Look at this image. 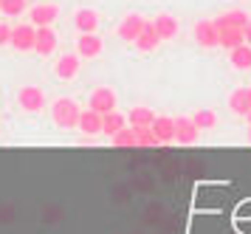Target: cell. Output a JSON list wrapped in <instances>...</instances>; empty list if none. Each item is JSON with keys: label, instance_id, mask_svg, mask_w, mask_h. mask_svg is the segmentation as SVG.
<instances>
[{"label": "cell", "instance_id": "obj_1", "mask_svg": "<svg viewBox=\"0 0 251 234\" xmlns=\"http://www.w3.org/2000/svg\"><path fill=\"white\" fill-rule=\"evenodd\" d=\"M79 104L74 99H57L54 104H51V119H54V124H57L59 130H74L76 124H79Z\"/></svg>", "mask_w": 251, "mask_h": 234}, {"label": "cell", "instance_id": "obj_2", "mask_svg": "<svg viewBox=\"0 0 251 234\" xmlns=\"http://www.w3.org/2000/svg\"><path fill=\"white\" fill-rule=\"evenodd\" d=\"M34 40H37V26H31V23H20V26H12L9 48L25 54V51H34Z\"/></svg>", "mask_w": 251, "mask_h": 234}, {"label": "cell", "instance_id": "obj_3", "mask_svg": "<svg viewBox=\"0 0 251 234\" xmlns=\"http://www.w3.org/2000/svg\"><path fill=\"white\" fill-rule=\"evenodd\" d=\"M144 26H147V17H141V14H136V11H130V14H125L122 17V23H119V28H116V34H119V40L122 43H136L138 34L144 31Z\"/></svg>", "mask_w": 251, "mask_h": 234}, {"label": "cell", "instance_id": "obj_4", "mask_svg": "<svg viewBox=\"0 0 251 234\" xmlns=\"http://www.w3.org/2000/svg\"><path fill=\"white\" fill-rule=\"evenodd\" d=\"M192 37L201 48H217L220 45V31H217L215 20H198L192 26Z\"/></svg>", "mask_w": 251, "mask_h": 234}, {"label": "cell", "instance_id": "obj_5", "mask_svg": "<svg viewBox=\"0 0 251 234\" xmlns=\"http://www.w3.org/2000/svg\"><path fill=\"white\" fill-rule=\"evenodd\" d=\"M17 104L25 113H40L46 107V93H43V88H37V85H25V88L17 90Z\"/></svg>", "mask_w": 251, "mask_h": 234}, {"label": "cell", "instance_id": "obj_6", "mask_svg": "<svg viewBox=\"0 0 251 234\" xmlns=\"http://www.w3.org/2000/svg\"><path fill=\"white\" fill-rule=\"evenodd\" d=\"M116 104H119V99H116V90L113 88H96L91 93V102H88V107L91 110H96V113H113L116 110Z\"/></svg>", "mask_w": 251, "mask_h": 234}, {"label": "cell", "instance_id": "obj_7", "mask_svg": "<svg viewBox=\"0 0 251 234\" xmlns=\"http://www.w3.org/2000/svg\"><path fill=\"white\" fill-rule=\"evenodd\" d=\"M152 26H155V34H158L161 43L175 40V37H178V31H181V23H178V17H172L170 11H161V14H155V17H152Z\"/></svg>", "mask_w": 251, "mask_h": 234}, {"label": "cell", "instance_id": "obj_8", "mask_svg": "<svg viewBox=\"0 0 251 234\" xmlns=\"http://www.w3.org/2000/svg\"><path fill=\"white\" fill-rule=\"evenodd\" d=\"M102 51H104V43L99 34H79L76 37V54L82 59H96Z\"/></svg>", "mask_w": 251, "mask_h": 234}, {"label": "cell", "instance_id": "obj_9", "mask_svg": "<svg viewBox=\"0 0 251 234\" xmlns=\"http://www.w3.org/2000/svg\"><path fill=\"white\" fill-rule=\"evenodd\" d=\"M198 135H201V130H198V124L192 122V116H178L175 119V141L178 144H195L198 141Z\"/></svg>", "mask_w": 251, "mask_h": 234}, {"label": "cell", "instance_id": "obj_10", "mask_svg": "<svg viewBox=\"0 0 251 234\" xmlns=\"http://www.w3.org/2000/svg\"><path fill=\"white\" fill-rule=\"evenodd\" d=\"M59 17V6H54V3H40V6H31L28 9V23L31 26H51V23Z\"/></svg>", "mask_w": 251, "mask_h": 234}, {"label": "cell", "instance_id": "obj_11", "mask_svg": "<svg viewBox=\"0 0 251 234\" xmlns=\"http://www.w3.org/2000/svg\"><path fill=\"white\" fill-rule=\"evenodd\" d=\"M99 23H102L99 11L88 9V6H85V9H76V14H74V26H76V31L79 34H96Z\"/></svg>", "mask_w": 251, "mask_h": 234}, {"label": "cell", "instance_id": "obj_12", "mask_svg": "<svg viewBox=\"0 0 251 234\" xmlns=\"http://www.w3.org/2000/svg\"><path fill=\"white\" fill-rule=\"evenodd\" d=\"M54 51H57V31L51 26H40L37 28V40H34V54L51 56Z\"/></svg>", "mask_w": 251, "mask_h": 234}, {"label": "cell", "instance_id": "obj_13", "mask_svg": "<svg viewBox=\"0 0 251 234\" xmlns=\"http://www.w3.org/2000/svg\"><path fill=\"white\" fill-rule=\"evenodd\" d=\"M249 20L251 17H249L246 9H228V11H223V14L215 17V26H217V31H220V28H246Z\"/></svg>", "mask_w": 251, "mask_h": 234}, {"label": "cell", "instance_id": "obj_14", "mask_svg": "<svg viewBox=\"0 0 251 234\" xmlns=\"http://www.w3.org/2000/svg\"><path fill=\"white\" fill-rule=\"evenodd\" d=\"M228 110L237 113V116H246V113H251V88L240 85V88L231 90V93H228Z\"/></svg>", "mask_w": 251, "mask_h": 234}, {"label": "cell", "instance_id": "obj_15", "mask_svg": "<svg viewBox=\"0 0 251 234\" xmlns=\"http://www.w3.org/2000/svg\"><path fill=\"white\" fill-rule=\"evenodd\" d=\"M79 54H62L57 59V65H54V74H57V79H65V82H71V79H76V74H79Z\"/></svg>", "mask_w": 251, "mask_h": 234}, {"label": "cell", "instance_id": "obj_16", "mask_svg": "<svg viewBox=\"0 0 251 234\" xmlns=\"http://www.w3.org/2000/svg\"><path fill=\"white\" fill-rule=\"evenodd\" d=\"M158 34H155V26H152V20H147V26H144V31L138 34V40L133 43V48H136L138 54H152L155 48H158Z\"/></svg>", "mask_w": 251, "mask_h": 234}, {"label": "cell", "instance_id": "obj_17", "mask_svg": "<svg viewBox=\"0 0 251 234\" xmlns=\"http://www.w3.org/2000/svg\"><path fill=\"white\" fill-rule=\"evenodd\" d=\"M150 130L155 133V138L161 141V147L175 141V119H170V116H155V122H152Z\"/></svg>", "mask_w": 251, "mask_h": 234}, {"label": "cell", "instance_id": "obj_18", "mask_svg": "<svg viewBox=\"0 0 251 234\" xmlns=\"http://www.w3.org/2000/svg\"><path fill=\"white\" fill-rule=\"evenodd\" d=\"M152 122H155V110L147 107V104H136L127 113V124L130 127H152Z\"/></svg>", "mask_w": 251, "mask_h": 234}, {"label": "cell", "instance_id": "obj_19", "mask_svg": "<svg viewBox=\"0 0 251 234\" xmlns=\"http://www.w3.org/2000/svg\"><path fill=\"white\" fill-rule=\"evenodd\" d=\"M76 127H79L85 135H99V133H102V113L91 110V107H88V110H82L79 113V124H76Z\"/></svg>", "mask_w": 251, "mask_h": 234}, {"label": "cell", "instance_id": "obj_20", "mask_svg": "<svg viewBox=\"0 0 251 234\" xmlns=\"http://www.w3.org/2000/svg\"><path fill=\"white\" fill-rule=\"evenodd\" d=\"M228 65L234 71H249L251 68V45H237L228 51Z\"/></svg>", "mask_w": 251, "mask_h": 234}, {"label": "cell", "instance_id": "obj_21", "mask_svg": "<svg viewBox=\"0 0 251 234\" xmlns=\"http://www.w3.org/2000/svg\"><path fill=\"white\" fill-rule=\"evenodd\" d=\"M122 127H127V116L125 113L113 110V113H104L102 116V135H116Z\"/></svg>", "mask_w": 251, "mask_h": 234}, {"label": "cell", "instance_id": "obj_22", "mask_svg": "<svg viewBox=\"0 0 251 234\" xmlns=\"http://www.w3.org/2000/svg\"><path fill=\"white\" fill-rule=\"evenodd\" d=\"M110 141H113V147H119V150H133V147H138V138H136V127H122L116 135H110Z\"/></svg>", "mask_w": 251, "mask_h": 234}, {"label": "cell", "instance_id": "obj_23", "mask_svg": "<svg viewBox=\"0 0 251 234\" xmlns=\"http://www.w3.org/2000/svg\"><path fill=\"white\" fill-rule=\"evenodd\" d=\"M220 45L231 51V48H237V45H249L246 43V34L243 28H220Z\"/></svg>", "mask_w": 251, "mask_h": 234}, {"label": "cell", "instance_id": "obj_24", "mask_svg": "<svg viewBox=\"0 0 251 234\" xmlns=\"http://www.w3.org/2000/svg\"><path fill=\"white\" fill-rule=\"evenodd\" d=\"M192 122L198 124V130H215L217 127V113L209 110V107H201V110H195Z\"/></svg>", "mask_w": 251, "mask_h": 234}, {"label": "cell", "instance_id": "obj_25", "mask_svg": "<svg viewBox=\"0 0 251 234\" xmlns=\"http://www.w3.org/2000/svg\"><path fill=\"white\" fill-rule=\"evenodd\" d=\"M28 11V0H3L0 3V14H6V17H20Z\"/></svg>", "mask_w": 251, "mask_h": 234}, {"label": "cell", "instance_id": "obj_26", "mask_svg": "<svg viewBox=\"0 0 251 234\" xmlns=\"http://www.w3.org/2000/svg\"><path fill=\"white\" fill-rule=\"evenodd\" d=\"M136 138H138V147H147V150L161 147V141L155 138V133H152L150 127H136Z\"/></svg>", "mask_w": 251, "mask_h": 234}, {"label": "cell", "instance_id": "obj_27", "mask_svg": "<svg viewBox=\"0 0 251 234\" xmlns=\"http://www.w3.org/2000/svg\"><path fill=\"white\" fill-rule=\"evenodd\" d=\"M9 40H12V26L9 23H0V48L9 45Z\"/></svg>", "mask_w": 251, "mask_h": 234}, {"label": "cell", "instance_id": "obj_28", "mask_svg": "<svg viewBox=\"0 0 251 234\" xmlns=\"http://www.w3.org/2000/svg\"><path fill=\"white\" fill-rule=\"evenodd\" d=\"M243 34H246V43H249V45H251V20H249V23H246V28H243Z\"/></svg>", "mask_w": 251, "mask_h": 234}, {"label": "cell", "instance_id": "obj_29", "mask_svg": "<svg viewBox=\"0 0 251 234\" xmlns=\"http://www.w3.org/2000/svg\"><path fill=\"white\" fill-rule=\"evenodd\" d=\"M246 138H249V144H251V124H249V135H246Z\"/></svg>", "mask_w": 251, "mask_h": 234}, {"label": "cell", "instance_id": "obj_30", "mask_svg": "<svg viewBox=\"0 0 251 234\" xmlns=\"http://www.w3.org/2000/svg\"><path fill=\"white\" fill-rule=\"evenodd\" d=\"M246 122H249V124H251V113H246Z\"/></svg>", "mask_w": 251, "mask_h": 234}, {"label": "cell", "instance_id": "obj_31", "mask_svg": "<svg viewBox=\"0 0 251 234\" xmlns=\"http://www.w3.org/2000/svg\"><path fill=\"white\" fill-rule=\"evenodd\" d=\"M0 3H3V0H0Z\"/></svg>", "mask_w": 251, "mask_h": 234}]
</instances>
